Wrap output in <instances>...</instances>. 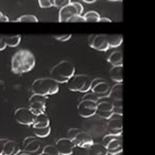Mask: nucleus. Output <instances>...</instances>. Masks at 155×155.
I'll return each mask as SVG.
<instances>
[{
    "label": "nucleus",
    "mask_w": 155,
    "mask_h": 155,
    "mask_svg": "<svg viewBox=\"0 0 155 155\" xmlns=\"http://www.w3.org/2000/svg\"><path fill=\"white\" fill-rule=\"evenodd\" d=\"M74 146H76L74 143L71 140H69L68 137L60 139L56 143V147L58 149L60 155H71Z\"/></svg>",
    "instance_id": "obj_14"
},
{
    "label": "nucleus",
    "mask_w": 155,
    "mask_h": 155,
    "mask_svg": "<svg viewBox=\"0 0 155 155\" xmlns=\"http://www.w3.org/2000/svg\"><path fill=\"white\" fill-rule=\"evenodd\" d=\"M110 77L116 83L123 82V65L113 66L110 69Z\"/></svg>",
    "instance_id": "obj_19"
},
{
    "label": "nucleus",
    "mask_w": 155,
    "mask_h": 155,
    "mask_svg": "<svg viewBox=\"0 0 155 155\" xmlns=\"http://www.w3.org/2000/svg\"><path fill=\"white\" fill-rule=\"evenodd\" d=\"M35 66V57L27 49L17 51L12 57V71L16 74L28 72Z\"/></svg>",
    "instance_id": "obj_1"
},
{
    "label": "nucleus",
    "mask_w": 155,
    "mask_h": 155,
    "mask_svg": "<svg viewBox=\"0 0 155 155\" xmlns=\"http://www.w3.org/2000/svg\"><path fill=\"white\" fill-rule=\"evenodd\" d=\"M97 111V102L88 99H82L78 104V113L83 118H90L94 116Z\"/></svg>",
    "instance_id": "obj_9"
},
{
    "label": "nucleus",
    "mask_w": 155,
    "mask_h": 155,
    "mask_svg": "<svg viewBox=\"0 0 155 155\" xmlns=\"http://www.w3.org/2000/svg\"><path fill=\"white\" fill-rule=\"evenodd\" d=\"M82 99H88V101H96V102H98V101H99V98H98V97H97L94 93H92V92L86 93Z\"/></svg>",
    "instance_id": "obj_35"
},
{
    "label": "nucleus",
    "mask_w": 155,
    "mask_h": 155,
    "mask_svg": "<svg viewBox=\"0 0 155 155\" xmlns=\"http://www.w3.org/2000/svg\"><path fill=\"white\" fill-rule=\"evenodd\" d=\"M74 5H76L77 9H78V12H79L80 15L82 14V12H83V5H82L81 3H79V2H74Z\"/></svg>",
    "instance_id": "obj_37"
},
{
    "label": "nucleus",
    "mask_w": 155,
    "mask_h": 155,
    "mask_svg": "<svg viewBox=\"0 0 155 155\" xmlns=\"http://www.w3.org/2000/svg\"><path fill=\"white\" fill-rule=\"evenodd\" d=\"M107 37L110 48H117L123 41V36L119 35V34H111V35H107Z\"/></svg>",
    "instance_id": "obj_23"
},
{
    "label": "nucleus",
    "mask_w": 155,
    "mask_h": 155,
    "mask_svg": "<svg viewBox=\"0 0 155 155\" xmlns=\"http://www.w3.org/2000/svg\"><path fill=\"white\" fill-rule=\"evenodd\" d=\"M37 155H48V154H47V153H45V152H41V153L37 154Z\"/></svg>",
    "instance_id": "obj_44"
},
{
    "label": "nucleus",
    "mask_w": 155,
    "mask_h": 155,
    "mask_svg": "<svg viewBox=\"0 0 155 155\" xmlns=\"http://www.w3.org/2000/svg\"><path fill=\"white\" fill-rule=\"evenodd\" d=\"M68 22H71V23H83V22H86V20H85V17L82 16V15H74V16H72L71 19L68 20Z\"/></svg>",
    "instance_id": "obj_31"
},
{
    "label": "nucleus",
    "mask_w": 155,
    "mask_h": 155,
    "mask_svg": "<svg viewBox=\"0 0 155 155\" xmlns=\"http://www.w3.org/2000/svg\"><path fill=\"white\" fill-rule=\"evenodd\" d=\"M31 90L33 93L39 95L48 96L56 94L59 91V83L50 78H41L36 79L31 85Z\"/></svg>",
    "instance_id": "obj_3"
},
{
    "label": "nucleus",
    "mask_w": 155,
    "mask_h": 155,
    "mask_svg": "<svg viewBox=\"0 0 155 155\" xmlns=\"http://www.w3.org/2000/svg\"><path fill=\"white\" fill-rule=\"evenodd\" d=\"M122 128H123V124H122V114L114 113L109 118V121L107 123V130L110 134H122Z\"/></svg>",
    "instance_id": "obj_10"
},
{
    "label": "nucleus",
    "mask_w": 155,
    "mask_h": 155,
    "mask_svg": "<svg viewBox=\"0 0 155 155\" xmlns=\"http://www.w3.org/2000/svg\"><path fill=\"white\" fill-rule=\"evenodd\" d=\"M102 144L107 149L109 154H116L123 151V141H122V134H107L102 139Z\"/></svg>",
    "instance_id": "obj_5"
},
{
    "label": "nucleus",
    "mask_w": 155,
    "mask_h": 155,
    "mask_svg": "<svg viewBox=\"0 0 155 155\" xmlns=\"http://www.w3.org/2000/svg\"><path fill=\"white\" fill-rule=\"evenodd\" d=\"M112 1H117V0H112Z\"/></svg>",
    "instance_id": "obj_46"
},
{
    "label": "nucleus",
    "mask_w": 155,
    "mask_h": 155,
    "mask_svg": "<svg viewBox=\"0 0 155 155\" xmlns=\"http://www.w3.org/2000/svg\"><path fill=\"white\" fill-rule=\"evenodd\" d=\"M69 3H71V0H54V6L59 7V8H62Z\"/></svg>",
    "instance_id": "obj_33"
},
{
    "label": "nucleus",
    "mask_w": 155,
    "mask_h": 155,
    "mask_svg": "<svg viewBox=\"0 0 155 155\" xmlns=\"http://www.w3.org/2000/svg\"><path fill=\"white\" fill-rule=\"evenodd\" d=\"M9 19L8 17L5 16V15H3L1 12H0V22H8Z\"/></svg>",
    "instance_id": "obj_38"
},
{
    "label": "nucleus",
    "mask_w": 155,
    "mask_h": 155,
    "mask_svg": "<svg viewBox=\"0 0 155 155\" xmlns=\"http://www.w3.org/2000/svg\"><path fill=\"white\" fill-rule=\"evenodd\" d=\"M122 91H123V85L122 83H117L111 88V92H110L109 97L113 99V101H122ZM107 97V98H109Z\"/></svg>",
    "instance_id": "obj_18"
},
{
    "label": "nucleus",
    "mask_w": 155,
    "mask_h": 155,
    "mask_svg": "<svg viewBox=\"0 0 155 155\" xmlns=\"http://www.w3.org/2000/svg\"><path fill=\"white\" fill-rule=\"evenodd\" d=\"M3 39L5 41L6 46L8 47H17L21 41V36L20 35H7V36H3Z\"/></svg>",
    "instance_id": "obj_24"
},
{
    "label": "nucleus",
    "mask_w": 155,
    "mask_h": 155,
    "mask_svg": "<svg viewBox=\"0 0 155 155\" xmlns=\"http://www.w3.org/2000/svg\"><path fill=\"white\" fill-rule=\"evenodd\" d=\"M74 64L69 60H63L53 66L50 71V77L58 83H67L74 76Z\"/></svg>",
    "instance_id": "obj_2"
},
{
    "label": "nucleus",
    "mask_w": 155,
    "mask_h": 155,
    "mask_svg": "<svg viewBox=\"0 0 155 155\" xmlns=\"http://www.w3.org/2000/svg\"><path fill=\"white\" fill-rule=\"evenodd\" d=\"M92 81L86 74H74L67 82V88L72 92H88L91 90Z\"/></svg>",
    "instance_id": "obj_4"
},
{
    "label": "nucleus",
    "mask_w": 155,
    "mask_h": 155,
    "mask_svg": "<svg viewBox=\"0 0 155 155\" xmlns=\"http://www.w3.org/2000/svg\"><path fill=\"white\" fill-rule=\"evenodd\" d=\"M16 22H23V23H37L38 19L34 15H24L21 16Z\"/></svg>",
    "instance_id": "obj_27"
},
{
    "label": "nucleus",
    "mask_w": 155,
    "mask_h": 155,
    "mask_svg": "<svg viewBox=\"0 0 155 155\" xmlns=\"http://www.w3.org/2000/svg\"><path fill=\"white\" fill-rule=\"evenodd\" d=\"M71 155H89V148L82 146H74Z\"/></svg>",
    "instance_id": "obj_28"
},
{
    "label": "nucleus",
    "mask_w": 155,
    "mask_h": 155,
    "mask_svg": "<svg viewBox=\"0 0 155 155\" xmlns=\"http://www.w3.org/2000/svg\"><path fill=\"white\" fill-rule=\"evenodd\" d=\"M5 48H6V44H5V41H4V39H2V41H0V51H3Z\"/></svg>",
    "instance_id": "obj_39"
},
{
    "label": "nucleus",
    "mask_w": 155,
    "mask_h": 155,
    "mask_svg": "<svg viewBox=\"0 0 155 155\" xmlns=\"http://www.w3.org/2000/svg\"><path fill=\"white\" fill-rule=\"evenodd\" d=\"M18 155H30V154H28V153H26V152H24V153H19Z\"/></svg>",
    "instance_id": "obj_43"
},
{
    "label": "nucleus",
    "mask_w": 155,
    "mask_h": 155,
    "mask_svg": "<svg viewBox=\"0 0 155 155\" xmlns=\"http://www.w3.org/2000/svg\"><path fill=\"white\" fill-rule=\"evenodd\" d=\"M98 22H101V23H102V22H106V23H111L112 20L109 19V18H101V19H99Z\"/></svg>",
    "instance_id": "obj_40"
},
{
    "label": "nucleus",
    "mask_w": 155,
    "mask_h": 155,
    "mask_svg": "<svg viewBox=\"0 0 155 155\" xmlns=\"http://www.w3.org/2000/svg\"><path fill=\"white\" fill-rule=\"evenodd\" d=\"M38 4L42 8H49L54 6V0H38Z\"/></svg>",
    "instance_id": "obj_32"
},
{
    "label": "nucleus",
    "mask_w": 155,
    "mask_h": 155,
    "mask_svg": "<svg viewBox=\"0 0 155 155\" xmlns=\"http://www.w3.org/2000/svg\"><path fill=\"white\" fill-rule=\"evenodd\" d=\"M41 144L36 137H28L24 140L23 150L26 153H28L30 155H37L41 153V152H39L41 151Z\"/></svg>",
    "instance_id": "obj_12"
},
{
    "label": "nucleus",
    "mask_w": 155,
    "mask_h": 155,
    "mask_svg": "<svg viewBox=\"0 0 155 155\" xmlns=\"http://www.w3.org/2000/svg\"><path fill=\"white\" fill-rule=\"evenodd\" d=\"M79 14L78 12V9L76 5H74V2H71L69 4H67L64 7H62L59 12V22L61 23H65V22H68V20L71 18L72 16ZM80 15V14H79Z\"/></svg>",
    "instance_id": "obj_15"
},
{
    "label": "nucleus",
    "mask_w": 155,
    "mask_h": 155,
    "mask_svg": "<svg viewBox=\"0 0 155 155\" xmlns=\"http://www.w3.org/2000/svg\"><path fill=\"white\" fill-rule=\"evenodd\" d=\"M33 132L37 137H46L51 132V127L48 126L44 127V128H33Z\"/></svg>",
    "instance_id": "obj_26"
},
{
    "label": "nucleus",
    "mask_w": 155,
    "mask_h": 155,
    "mask_svg": "<svg viewBox=\"0 0 155 155\" xmlns=\"http://www.w3.org/2000/svg\"><path fill=\"white\" fill-rule=\"evenodd\" d=\"M84 17L87 23H95V22H98L99 19H101V16H99L98 12H96L94 11L87 12L86 14L84 15Z\"/></svg>",
    "instance_id": "obj_25"
},
{
    "label": "nucleus",
    "mask_w": 155,
    "mask_h": 155,
    "mask_svg": "<svg viewBox=\"0 0 155 155\" xmlns=\"http://www.w3.org/2000/svg\"><path fill=\"white\" fill-rule=\"evenodd\" d=\"M88 44L92 49L101 52L107 51L110 48L107 37V35H104V34H97V35L90 36Z\"/></svg>",
    "instance_id": "obj_11"
},
{
    "label": "nucleus",
    "mask_w": 155,
    "mask_h": 155,
    "mask_svg": "<svg viewBox=\"0 0 155 155\" xmlns=\"http://www.w3.org/2000/svg\"><path fill=\"white\" fill-rule=\"evenodd\" d=\"M83 1L87 2V3H93V2H95L96 0H83Z\"/></svg>",
    "instance_id": "obj_41"
},
{
    "label": "nucleus",
    "mask_w": 155,
    "mask_h": 155,
    "mask_svg": "<svg viewBox=\"0 0 155 155\" xmlns=\"http://www.w3.org/2000/svg\"><path fill=\"white\" fill-rule=\"evenodd\" d=\"M47 102H48V96L33 93V95L30 97L28 101L29 109L35 115L44 114L47 109Z\"/></svg>",
    "instance_id": "obj_7"
},
{
    "label": "nucleus",
    "mask_w": 155,
    "mask_h": 155,
    "mask_svg": "<svg viewBox=\"0 0 155 155\" xmlns=\"http://www.w3.org/2000/svg\"><path fill=\"white\" fill-rule=\"evenodd\" d=\"M7 140L5 139H0V155H3V148Z\"/></svg>",
    "instance_id": "obj_36"
},
{
    "label": "nucleus",
    "mask_w": 155,
    "mask_h": 155,
    "mask_svg": "<svg viewBox=\"0 0 155 155\" xmlns=\"http://www.w3.org/2000/svg\"><path fill=\"white\" fill-rule=\"evenodd\" d=\"M110 155H123L122 152H119V153H116V154H110Z\"/></svg>",
    "instance_id": "obj_42"
},
{
    "label": "nucleus",
    "mask_w": 155,
    "mask_h": 155,
    "mask_svg": "<svg viewBox=\"0 0 155 155\" xmlns=\"http://www.w3.org/2000/svg\"><path fill=\"white\" fill-rule=\"evenodd\" d=\"M42 152H45L48 155H60L56 145H48L42 149Z\"/></svg>",
    "instance_id": "obj_29"
},
{
    "label": "nucleus",
    "mask_w": 155,
    "mask_h": 155,
    "mask_svg": "<svg viewBox=\"0 0 155 155\" xmlns=\"http://www.w3.org/2000/svg\"><path fill=\"white\" fill-rule=\"evenodd\" d=\"M111 88L112 87L110 86V84L101 79H95L92 81L91 92L95 94L99 99L107 98L110 95V92H111Z\"/></svg>",
    "instance_id": "obj_8"
},
{
    "label": "nucleus",
    "mask_w": 155,
    "mask_h": 155,
    "mask_svg": "<svg viewBox=\"0 0 155 155\" xmlns=\"http://www.w3.org/2000/svg\"><path fill=\"white\" fill-rule=\"evenodd\" d=\"M115 113L114 112V104L112 101H101L97 102V111L96 114L99 117L104 119H109Z\"/></svg>",
    "instance_id": "obj_13"
},
{
    "label": "nucleus",
    "mask_w": 155,
    "mask_h": 155,
    "mask_svg": "<svg viewBox=\"0 0 155 155\" xmlns=\"http://www.w3.org/2000/svg\"><path fill=\"white\" fill-rule=\"evenodd\" d=\"M50 126V119L46 114H39L36 115L35 120L33 122V128H44V127Z\"/></svg>",
    "instance_id": "obj_21"
},
{
    "label": "nucleus",
    "mask_w": 155,
    "mask_h": 155,
    "mask_svg": "<svg viewBox=\"0 0 155 155\" xmlns=\"http://www.w3.org/2000/svg\"><path fill=\"white\" fill-rule=\"evenodd\" d=\"M89 155H109V151L102 143H93L89 147Z\"/></svg>",
    "instance_id": "obj_20"
},
{
    "label": "nucleus",
    "mask_w": 155,
    "mask_h": 155,
    "mask_svg": "<svg viewBox=\"0 0 155 155\" xmlns=\"http://www.w3.org/2000/svg\"><path fill=\"white\" fill-rule=\"evenodd\" d=\"M117 1H122V0H117Z\"/></svg>",
    "instance_id": "obj_45"
},
{
    "label": "nucleus",
    "mask_w": 155,
    "mask_h": 155,
    "mask_svg": "<svg viewBox=\"0 0 155 155\" xmlns=\"http://www.w3.org/2000/svg\"><path fill=\"white\" fill-rule=\"evenodd\" d=\"M74 145H77V146H82V147L89 148L94 142H93V139L91 137V136H89L88 134H86V132H84L82 130L77 136L76 139L74 140Z\"/></svg>",
    "instance_id": "obj_16"
},
{
    "label": "nucleus",
    "mask_w": 155,
    "mask_h": 155,
    "mask_svg": "<svg viewBox=\"0 0 155 155\" xmlns=\"http://www.w3.org/2000/svg\"><path fill=\"white\" fill-rule=\"evenodd\" d=\"M20 146L15 141L7 140L3 148V155H18L20 153Z\"/></svg>",
    "instance_id": "obj_17"
},
{
    "label": "nucleus",
    "mask_w": 155,
    "mask_h": 155,
    "mask_svg": "<svg viewBox=\"0 0 155 155\" xmlns=\"http://www.w3.org/2000/svg\"><path fill=\"white\" fill-rule=\"evenodd\" d=\"M36 115L29 107H19L15 111V120L21 125L32 126Z\"/></svg>",
    "instance_id": "obj_6"
},
{
    "label": "nucleus",
    "mask_w": 155,
    "mask_h": 155,
    "mask_svg": "<svg viewBox=\"0 0 155 155\" xmlns=\"http://www.w3.org/2000/svg\"><path fill=\"white\" fill-rule=\"evenodd\" d=\"M107 62H110L113 66L123 65V54H122V52H113L107 58Z\"/></svg>",
    "instance_id": "obj_22"
},
{
    "label": "nucleus",
    "mask_w": 155,
    "mask_h": 155,
    "mask_svg": "<svg viewBox=\"0 0 155 155\" xmlns=\"http://www.w3.org/2000/svg\"><path fill=\"white\" fill-rule=\"evenodd\" d=\"M81 131L82 130H81V129H79V128H71L68 130V132H67V137H68L69 140H71V141L74 142V140L76 139L77 136Z\"/></svg>",
    "instance_id": "obj_30"
},
{
    "label": "nucleus",
    "mask_w": 155,
    "mask_h": 155,
    "mask_svg": "<svg viewBox=\"0 0 155 155\" xmlns=\"http://www.w3.org/2000/svg\"><path fill=\"white\" fill-rule=\"evenodd\" d=\"M53 37L55 39H57V41H67L69 38L71 37V34H60V35H53Z\"/></svg>",
    "instance_id": "obj_34"
}]
</instances>
